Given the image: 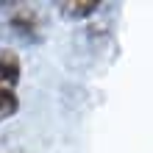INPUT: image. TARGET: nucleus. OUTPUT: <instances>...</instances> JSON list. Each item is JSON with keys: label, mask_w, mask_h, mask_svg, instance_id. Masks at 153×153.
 <instances>
[{"label": "nucleus", "mask_w": 153, "mask_h": 153, "mask_svg": "<svg viewBox=\"0 0 153 153\" xmlns=\"http://www.w3.org/2000/svg\"><path fill=\"white\" fill-rule=\"evenodd\" d=\"M17 109H20V100H17L14 89H0V123L17 114Z\"/></svg>", "instance_id": "f03ea898"}, {"label": "nucleus", "mask_w": 153, "mask_h": 153, "mask_svg": "<svg viewBox=\"0 0 153 153\" xmlns=\"http://www.w3.org/2000/svg\"><path fill=\"white\" fill-rule=\"evenodd\" d=\"M64 11L70 14V17H89V14H95V8H97V3H64L61 6Z\"/></svg>", "instance_id": "7ed1b4c3"}, {"label": "nucleus", "mask_w": 153, "mask_h": 153, "mask_svg": "<svg viewBox=\"0 0 153 153\" xmlns=\"http://www.w3.org/2000/svg\"><path fill=\"white\" fill-rule=\"evenodd\" d=\"M20 81V59L14 50L0 48V89H11Z\"/></svg>", "instance_id": "f257e3e1"}]
</instances>
